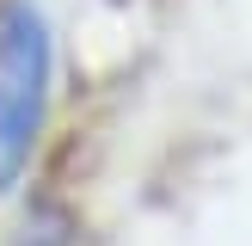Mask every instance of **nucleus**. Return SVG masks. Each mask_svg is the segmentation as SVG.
<instances>
[{"mask_svg":"<svg viewBox=\"0 0 252 246\" xmlns=\"http://www.w3.org/2000/svg\"><path fill=\"white\" fill-rule=\"evenodd\" d=\"M49 98V31L31 6L0 12V184L25 166Z\"/></svg>","mask_w":252,"mask_h":246,"instance_id":"nucleus-1","label":"nucleus"}]
</instances>
